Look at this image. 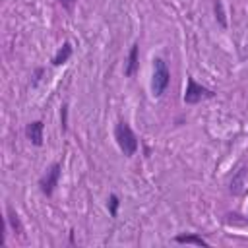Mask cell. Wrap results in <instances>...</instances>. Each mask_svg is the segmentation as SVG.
Masks as SVG:
<instances>
[{
  "label": "cell",
  "mask_w": 248,
  "mask_h": 248,
  "mask_svg": "<svg viewBox=\"0 0 248 248\" xmlns=\"http://www.w3.org/2000/svg\"><path fill=\"white\" fill-rule=\"evenodd\" d=\"M114 140L120 147V151L126 155V157H132L138 149V138L136 134L132 132V128L126 124V122H118L116 128H114Z\"/></svg>",
  "instance_id": "obj_1"
},
{
  "label": "cell",
  "mask_w": 248,
  "mask_h": 248,
  "mask_svg": "<svg viewBox=\"0 0 248 248\" xmlns=\"http://www.w3.org/2000/svg\"><path fill=\"white\" fill-rule=\"evenodd\" d=\"M155 68H153V79H151V89H153V95L155 97H161L169 85V79H170V74H169V68L165 64L163 58H155Z\"/></svg>",
  "instance_id": "obj_2"
},
{
  "label": "cell",
  "mask_w": 248,
  "mask_h": 248,
  "mask_svg": "<svg viewBox=\"0 0 248 248\" xmlns=\"http://www.w3.org/2000/svg\"><path fill=\"white\" fill-rule=\"evenodd\" d=\"M215 93L200 83L194 81V78H188V85H186V93H184V103L186 105H196L202 99H211Z\"/></svg>",
  "instance_id": "obj_3"
},
{
  "label": "cell",
  "mask_w": 248,
  "mask_h": 248,
  "mask_svg": "<svg viewBox=\"0 0 248 248\" xmlns=\"http://www.w3.org/2000/svg\"><path fill=\"white\" fill-rule=\"evenodd\" d=\"M58 178H60V165L58 163H54L43 176H41V180H39V186H41V192L45 194V196H50L52 192H54V188H56V184H58Z\"/></svg>",
  "instance_id": "obj_4"
},
{
  "label": "cell",
  "mask_w": 248,
  "mask_h": 248,
  "mask_svg": "<svg viewBox=\"0 0 248 248\" xmlns=\"http://www.w3.org/2000/svg\"><path fill=\"white\" fill-rule=\"evenodd\" d=\"M43 130H45L43 122L41 120H35V122H29L25 126V136H27V140L33 145H43Z\"/></svg>",
  "instance_id": "obj_5"
},
{
  "label": "cell",
  "mask_w": 248,
  "mask_h": 248,
  "mask_svg": "<svg viewBox=\"0 0 248 248\" xmlns=\"http://www.w3.org/2000/svg\"><path fill=\"white\" fill-rule=\"evenodd\" d=\"M138 50H140V45L134 43L132 48H130L128 64H126V68H124V74H126V76H134V72H136V68H138Z\"/></svg>",
  "instance_id": "obj_6"
},
{
  "label": "cell",
  "mask_w": 248,
  "mask_h": 248,
  "mask_svg": "<svg viewBox=\"0 0 248 248\" xmlns=\"http://www.w3.org/2000/svg\"><path fill=\"white\" fill-rule=\"evenodd\" d=\"M70 56H72V45H70V43H64V45H62V48L56 52V56H54L52 64H54V66H60V64L68 62V58H70Z\"/></svg>",
  "instance_id": "obj_7"
},
{
  "label": "cell",
  "mask_w": 248,
  "mask_h": 248,
  "mask_svg": "<svg viewBox=\"0 0 248 248\" xmlns=\"http://www.w3.org/2000/svg\"><path fill=\"white\" fill-rule=\"evenodd\" d=\"M176 242H180V244H196V246H207V242H205L202 236H198V234H178V236H176Z\"/></svg>",
  "instance_id": "obj_8"
},
{
  "label": "cell",
  "mask_w": 248,
  "mask_h": 248,
  "mask_svg": "<svg viewBox=\"0 0 248 248\" xmlns=\"http://www.w3.org/2000/svg\"><path fill=\"white\" fill-rule=\"evenodd\" d=\"M8 221H10V225H12V229H14L16 232H23V227H21V221H19V217H17V213L14 211V207H10V205H8Z\"/></svg>",
  "instance_id": "obj_9"
},
{
  "label": "cell",
  "mask_w": 248,
  "mask_h": 248,
  "mask_svg": "<svg viewBox=\"0 0 248 248\" xmlns=\"http://www.w3.org/2000/svg\"><path fill=\"white\" fill-rule=\"evenodd\" d=\"M215 14H217V19L223 27H227V17H225V12H223V4L221 0H215Z\"/></svg>",
  "instance_id": "obj_10"
},
{
  "label": "cell",
  "mask_w": 248,
  "mask_h": 248,
  "mask_svg": "<svg viewBox=\"0 0 248 248\" xmlns=\"http://www.w3.org/2000/svg\"><path fill=\"white\" fill-rule=\"evenodd\" d=\"M108 211H110V215L114 217L116 215V211H118V198L114 196V194H110L108 196Z\"/></svg>",
  "instance_id": "obj_11"
},
{
  "label": "cell",
  "mask_w": 248,
  "mask_h": 248,
  "mask_svg": "<svg viewBox=\"0 0 248 248\" xmlns=\"http://www.w3.org/2000/svg\"><path fill=\"white\" fill-rule=\"evenodd\" d=\"M60 118H62V130H66V126H68V107H66V105L62 107V112H60Z\"/></svg>",
  "instance_id": "obj_12"
},
{
  "label": "cell",
  "mask_w": 248,
  "mask_h": 248,
  "mask_svg": "<svg viewBox=\"0 0 248 248\" xmlns=\"http://www.w3.org/2000/svg\"><path fill=\"white\" fill-rule=\"evenodd\" d=\"M60 4H62L66 10H72V8H74V4H76V0H60Z\"/></svg>",
  "instance_id": "obj_13"
}]
</instances>
